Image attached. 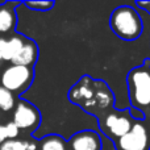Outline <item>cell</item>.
<instances>
[{
  "label": "cell",
  "instance_id": "16",
  "mask_svg": "<svg viewBox=\"0 0 150 150\" xmlns=\"http://www.w3.org/2000/svg\"><path fill=\"white\" fill-rule=\"evenodd\" d=\"M5 132H7L8 140H16L18 137V134H20V129L13 121H8L5 124Z\"/></svg>",
  "mask_w": 150,
  "mask_h": 150
},
{
  "label": "cell",
  "instance_id": "3",
  "mask_svg": "<svg viewBox=\"0 0 150 150\" xmlns=\"http://www.w3.org/2000/svg\"><path fill=\"white\" fill-rule=\"evenodd\" d=\"M34 78L33 67L11 65L0 75V86L9 92L21 93L30 87Z\"/></svg>",
  "mask_w": 150,
  "mask_h": 150
},
{
  "label": "cell",
  "instance_id": "9",
  "mask_svg": "<svg viewBox=\"0 0 150 150\" xmlns=\"http://www.w3.org/2000/svg\"><path fill=\"white\" fill-rule=\"evenodd\" d=\"M37 57H38V47H37L36 42L32 41V40H26L21 52L18 53L17 57L11 63L18 66H26V67H33V65L37 61Z\"/></svg>",
  "mask_w": 150,
  "mask_h": 150
},
{
  "label": "cell",
  "instance_id": "11",
  "mask_svg": "<svg viewBox=\"0 0 150 150\" xmlns=\"http://www.w3.org/2000/svg\"><path fill=\"white\" fill-rule=\"evenodd\" d=\"M25 41L26 38H24L23 36H12L11 38L5 40L4 47H3V61L12 62L24 47Z\"/></svg>",
  "mask_w": 150,
  "mask_h": 150
},
{
  "label": "cell",
  "instance_id": "12",
  "mask_svg": "<svg viewBox=\"0 0 150 150\" xmlns=\"http://www.w3.org/2000/svg\"><path fill=\"white\" fill-rule=\"evenodd\" d=\"M38 150H69V144L58 134H49L41 140Z\"/></svg>",
  "mask_w": 150,
  "mask_h": 150
},
{
  "label": "cell",
  "instance_id": "2",
  "mask_svg": "<svg viewBox=\"0 0 150 150\" xmlns=\"http://www.w3.org/2000/svg\"><path fill=\"white\" fill-rule=\"evenodd\" d=\"M109 25L112 32L124 41H134L144 30L142 17L130 5L117 7L111 15Z\"/></svg>",
  "mask_w": 150,
  "mask_h": 150
},
{
  "label": "cell",
  "instance_id": "6",
  "mask_svg": "<svg viewBox=\"0 0 150 150\" xmlns=\"http://www.w3.org/2000/svg\"><path fill=\"white\" fill-rule=\"evenodd\" d=\"M12 121L17 125L20 130L33 132L41 122V115L32 103L26 100H18V103L15 107Z\"/></svg>",
  "mask_w": 150,
  "mask_h": 150
},
{
  "label": "cell",
  "instance_id": "7",
  "mask_svg": "<svg viewBox=\"0 0 150 150\" xmlns=\"http://www.w3.org/2000/svg\"><path fill=\"white\" fill-rule=\"evenodd\" d=\"M101 137L93 130L75 133L69 141V150H101Z\"/></svg>",
  "mask_w": 150,
  "mask_h": 150
},
{
  "label": "cell",
  "instance_id": "20",
  "mask_svg": "<svg viewBox=\"0 0 150 150\" xmlns=\"http://www.w3.org/2000/svg\"><path fill=\"white\" fill-rule=\"evenodd\" d=\"M4 44H5V40L0 38V62L3 61V47H4Z\"/></svg>",
  "mask_w": 150,
  "mask_h": 150
},
{
  "label": "cell",
  "instance_id": "5",
  "mask_svg": "<svg viewBox=\"0 0 150 150\" xmlns=\"http://www.w3.org/2000/svg\"><path fill=\"white\" fill-rule=\"evenodd\" d=\"M117 150H149L150 149V133L146 125L134 122L125 136L116 141Z\"/></svg>",
  "mask_w": 150,
  "mask_h": 150
},
{
  "label": "cell",
  "instance_id": "15",
  "mask_svg": "<svg viewBox=\"0 0 150 150\" xmlns=\"http://www.w3.org/2000/svg\"><path fill=\"white\" fill-rule=\"evenodd\" d=\"M25 5H28L29 8H33V9H36V11H42V12H45V11H49L50 8H53L54 3L53 1H26Z\"/></svg>",
  "mask_w": 150,
  "mask_h": 150
},
{
  "label": "cell",
  "instance_id": "17",
  "mask_svg": "<svg viewBox=\"0 0 150 150\" xmlns=\"http://www.w3.org/2000/svg\"><path fill=\"white\" fill-rule=\"evenodd\" d=\"M129 112H130V116L136 120H145L146 119V115L142 111H140V109H136V108H132V107H130Z\"/></svg>",
  "mask_w": 150,
  "mask_h": 150
},
{
  "label": "cell",
  "instance_id": "4",
  "mask_svg": "<svg viewBox=\"0 0 150 150\" xmlns=\"http://www.w3.org/2000/svg\"><path fill=\"white\" fill-rule=\"evenodd\" d=\"M101 130L111 138H121L128 132H130L133 127L132 116L129 111L112 112L108 113L104 120H101Z\"/></svg>",
  "mask_w": 150,
  "mask_h": 150
},
{
  "label": "cell",
  "instance_id": "10",
  "mask_svg": "<svg viewBox=\"0 0 150 150\" xmlns=\"http://www.w3.org/2000/svg\"><path fill=\"white\" fill-rule=\"evenodd\" d=\"M18 3H1L0 4V33H9L15 29L16 13L13 7Z\"/></svg>",
  "mask_w": 150,
  "mask_h": 150
},
{
  "label": "cell",
  "instance_id": "14",
  "mask_svg": "<svg viewBox=\"0 0 150 150\" xmlns=\"http://www.w3.org/2000/svg\"><path fill=\"white\" fill-rule=\"evenodd\" d=\"M0 150H28V141L23 140H7L0 145Z\"/></svg>",
  "mask_w": 150,
  "mask_h": 150
},
{
  "label": "cell",
  "instance_id": "13",
  "mask_svg": "<svg viewBox=\"0 0 150 150\" xmlns=\"http://www.w3.org/2000/svg\"><path fill=\"white\" fill-rule=\"evenodd\" d=\"M16 107V99L12 92L0 86V111L9 112Z\"/></svg>",
  "mask_w": 150,
  "mask_h": 150
},
{
  "label": "cell",
  "instance_id": "19",
  "mask_svg": "<svg viewBox=\"0 0 150 150\" xmlns=\"http://www.w3.org/2000/svg\"><path fill=\"white\" fill-rule=\"evenodd\" d=\"M136 4L138 5V7H142V8H146V11L150 13V3H140V1H137Z\"/></svg>",
  "mask_w": 150,
  "mask_h": 150
},
{
  "label": "cell",
  "instance_id": "8",
  "mask_svg": "<svg viewBox=\"0 0 150 150\" xmlns=\"http://www.w3.org/2000/svg\"><path fill=\"white\" fill-rule=\"evenodd\" d=\"M95 96V82L91 78L84 76L76 83V86L70 91V100L78 104H86L91 101Z\"/></svg>",
  "mask_w": 150,
  "mask_h": 150
},
{
  "label": "cell",
  "instance_id": "18",
  "mask_svg": "<svg viewBox=\"0 0 150 150\" xmlns=\"http://www.w3.org/2000/svg\"><path fill=\"white\" fill-rule=\"evenodd\" d=\"M7 140H8V137H7V132H5V125L0 124V145L4 144Z\"/></svg>",
  "mask_w": 150,
  "mask_h": 150
},
{
  "label": "cell",
  "instance_id": "1",
  "mask_svg": "<svg viewBox=\"0 0 150 150\" xmlns=\"http://www.w3.org/2000/svg\"><path fill=\"white\" fill-rule=\"evenodd\" d=\"M127 84L132 108L140 109L146 115L150 109V58L129 71Z\"/></svg>",
  "mask_w": 150,
  "mask_h": 150
}]
</instances>
